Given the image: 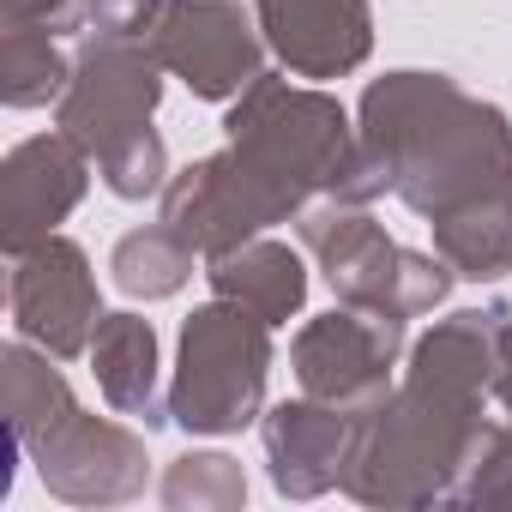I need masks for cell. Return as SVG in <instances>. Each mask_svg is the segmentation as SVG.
Listing matches in <instances>:
<instances>
[{
    "label": "cell",
    "instance_id": "6da1fadb",
    "mask_svg": "<svg viewBox=\"0 0 512 512\" xmlns=\"http://www.w3.org/2000/svg\"><path fill=\"white\" fill-rule=\"evenodd\" d=\"M386 193L344 103L284 73H260L223 115V151L187 163L163 187V223L205 260L272 223H296L314 199L374 205Z\"/></svg>",
    "mask_w": 512,
    "mask_h": 512
},
{
    "label": "cell",
    "instance_id": "7a4b0ae2",
    "mask_svg": "<svg viewBox=\"0 0 512 512\" xmlns=\"http://www.w3.org/2000/svg\"><path fill=\"white\" fill-rule=\"evenodd\" d=\"M506 308H464L410 344L404 380L350 422L338 488L362 506H452L494 404Z\"/></svg>",
    "mask_w": 512,
    "mask_h": 512
},
{
    "label": "cell",
    "instance_id": "3957f363",
    "mask_svg": "<svg viewBox=\"0 0 512 512\" xmlns=\"http://www.w3.org/2000/svg\"><path fill=\"white\" fill-rule=\"evenodd\" d=\"M362 151L416 217L470 199L512 205V121L452 73H386L362 91Z\"/></svg>",
    "mask_w": 512,
    "mask_h": 512
},
{
    "label": "cell",
    "instance_id": "277c9868",
    "mask_svg": "<svg viewBox=\"0 0 512 512\" xmlns=\"http://www.w3.org/2000/svg\"><path fill=\"white\" fill-rule=\"evenodd\" d=\"M272 326L223 296L187 314L169 380V422L187 434H241L266 410Z\"/></svg>",
    "mask_w": 512,
    "mask_h": 512
},
{
    "label": "cell",
    "instance_id": "5b68a950",
    "mask_svg": "<svg viewBox=\"0 0 512 512\" xmlns=\"http://www.w3.org/2000/svg\"><path fill=\"white\" fill-rule=\"evenodd\" d=\"M296 235L320 260V278L332 284V296L350 302V308H380V314L416 320V314H434L452 296V278H458L440 253L398 247L368 217V205L314 199L296 217Z\"/></svg>",
    "mask_w": 512,
    "mask_h": 512
},
{
    "label": "cell",
    "instance_id": "8992f818",
    "mask_svg": "<svg viewBox=\"0 0 512 512\" xmlns=\"http://www.w3.org/2000/svg\"><path fill=\"white\" fill-rule=\"evenodd\" d=\"M157 103H163V61H157L151 37H103V31H85V43L73 55L67 97L55 103V127L73 133L103 163L127 139L151 133Z\"/></svg>",
    "mask_w": 512,
    "mask_h": 512
},
{
    "label": "cell",
    "instance_id": "52a82bcc",
    "mask_svg": "<svg viewBox=\"0 0 512 512\" xmlns=\"http://www.w3.org/2000/svg\"><path fill=\"white\" fill-rule=\"evenodd\" d=\"M404 326L410 320H398V314L344 302V308H332L296 332L290 368H296L308 398L338 404L344 416H368L392 392V368L404 356Z\"/></svg>",
    "mask_w": 512,
    "mask_h": 512
},
{
    "label": "cell",
    "instance_id": "ba28073f",
    "mask_svg": "<svg viewBox=\"0 0 512 512\" xmlns=\"http://www.w3.org/2000/svg\"><path fill=\"white\" fill-rule=\"evenodd\" d=\"M151 49L199 103H235L266 73L260 13H247L241 0H163Z\"/></svg>",
    "mask_w": 512,
    "mask_h": 512
},
{
    "label": "cell",
    "instance_id": "9c48e42d",
    "mask_svg": "<svg viewBox=\"0 0 512 512\" xmlns=\"http://www.w3.org/2000/svg\"><path fill=\"white\" fill-rule=\"evenodd\" d=\"M7 308H13V332L25 344L49 350L55 362L91 356V338H97V320H103V296H97V272L85 260V247L55 229L49 241L13 253Z\"/></svg>",
    "mask_w": 512,
    "mask_h": 512
},
{
    "label": "cell",
    "instance_id": "30bf717a",
    "mask_svg": "<svg viewBox=\"0 0 512 512\" xmlns=\"http://www.w3.org/2000/svg\"><path fill=\"white\" fill-rule=\"evenodd\" d=\"M91 163L97 157L61 127L19 139L7 151V163H0V247H7V260L49 241L73 217V205L91 187Z\"/></svg>",
    "mask_w": 512,
    "mask_h": 512
},
{
    "label": "cell",
    "instance_id": "8fae6325",
    "mask_svg": "<svg viewBox=\"0 0 512 512\" xmlns=\"http://www.w3.org/2000/svg\"><path fill=\"white\" fill-rule=\"evenodd\" d=\"M43 488L67 506H121L145 494V440L109 416L73 410L37 452H31Z\"/></svg>",
    "mask_w": 512,
    "mask_h": 512
},
{
    "label": "cell",
    "instance_id": "7c38bea8",
    "mask_svg": "<svg viewBox=\"0 0 512 512\" xmlns=\"http://www.w3.org/2000/svg\"><path fill=\"white\" fill-rule=\"evenodd\" d=\"M266 49L296 79H344L374 55L368 0H253Z\"/></svg>",
    "mask_w": 512,
    "mask_h": 512
},
{
    "label": "cell",
    "instance_id": "4fadbf2b",
    "mask_svg": "<svg viewBox=\"0 0 512 512\" xmlns=\"http://www.w3.org/2000/svg\"><path fill=\"white\" fill-rule=\"evenodd\" d=\"M350 422L338 404L320 398H284L260 416V446L272 464V488L284 500H320L338 488L344 476V452H350Z\"/></svg>",
    "mask_w": 512,
    "mask_h": 512
},
{
    "label": "cell",
    "instance_id": "5bb4252c",
    "mask_svg": "<svg viewBox=\"0 0 512 512\" xmlns=\"http://www.w3.org/2000/svg\"><path fill=\"white\" fill-rule=\"evenodd\" d=\"M205 284L211 296L260 314L266 326H290L302 308H308V266L290 241H272V235H253L229 253H211L205 260Z\"/></svg>",
    "mask_w": 512,
    "mask_h": 512
},
{
    "label": "cell",
    "instance_id": "9a60e30c",
    "mask_svg": "<svg viewBox=\"0 0 512 512\" xmlns=\"http://www.w3.org/2000/svg\"><path fill=\"white\" fill-rule=\"evenodd\" d=\"M91 374L109 410L145 416V428L169 422V404H157V332L139 314H103L91 338Z\"/></svg>",
    "mask_w": 512,
    "mask_h": 512
},
{
    "label": "cell",
    "instance_id": "2e32d148",
    "mask_svg": "<svg viewBox=\"0 0 512 512\" xmlns=\"http://www.w3.org/2000/svg\"><path fill=\"white\" fill-rule=\"evenodd\" d=\"M0 380H7V434L25 452H37L79 410V398H73L67 374L55 368V356L25 344V338H13L7 350H0Z\"/></svg>",
    "mask_w": 512,
    "mask_h": 512
},
{
    "label": "cell",
    "instance_id": "e0dca14e",
    "mask_svg": "<svg viewBox=\"0 0 512 512\" xmlns=\"http://www.w3.org/2000/svg\"><path fill=\"white\" fill-rule=\"evenodd\" d=\"M434 253L470 284H500L512 272V205L506 199H470L440 217H428Z\"/></svg>",
    "mask_w": 512,
    "mask_h": 512
},
{
    "label": "cell",
    "instance_id": "ac0fdd59",
    "mask_svg": "<svg viewBox=\"0 0 512 512\" xmlns=\"http://www.w3.org/2000/svg\"><path fill=\"white\" fill-rule=\"evenodd\" d=\"M193 260H199V247L169 229L163 217L145 223V229H127L109 253V272H115V290L133 296V302H163V296H181L187 278H193Z\"/></svg>",
    "mask_w": 512,
    "mask_h": 512
},
{
    "label": "cell",
    "instance_id": "d6986e66",
    "mask_svg": "<svg viewBox=\"0 0 512 512\" xmlns=\"http://www.w3.org/2000/svg\"><path fill=\"white\" fill-rule=\"evenodd\" d=\"M73 79V61L49 31L31 25H0V103L7 109H43L61 103Z\"/></svg>",
    "mask_w": 512,
    "mask_h": 512
},
{
    "label": "cell",
    "instance_id": "ffe728a7",
    "mask_svg": "<svg viewBox=\"0 0 512 512\" xmlns=\"http://www.w3.org/2000/svg\"><path fill=\"white\" fill-rule=\"evenodd\" d=\"M163 506L169 512H241L247 506V476L229 452H181L163 470Z\"/></svg>",
    "mask_w": 512,
    "mask_h": 512
},
{
    "label": "cell",
    "instance_id": "44dd1931",
    "mask_svg": "<svg viewBox=\"0 0 512 512\" xmlns=\"http://www.w3.org/2000/svg\"><path fill=\"white\" fill-rule=\"evenodd\" d=\"M452 506H512V416H488Z\"/></svg>",
    "mask_w": 512,
    "mask_h": 512
},
{
    "label": "cell",
    "instance_id": "7402d4cb",
    "mask_svg": "<svg viewBox=\"0 0 512 512\" xmlns=\"http://www.w3.org/2000/svg\"><path fill=\"white\" fill-rule=\"evenodd\" d=\"M97 169H103V187L115 199H163V187H169V151H163L157 127L127 139L121 151H109Z\"/></svg>",
    "mask_w": 512,
    "mask_h": 512
},
{
    "label": "cell",
    "instance_id": "603a6c76",
    "mask_svg": "<svg viewBox=\"0 0 512 512\" xmlns=\"http://www.w3.org/2000/svg\"><path fill=\"white\" fill-rule=\"evenodd\" d=\"M91 0H0V25H31V31H79Z\"/></svg>",
    "mask_w": 512,
    "mask_h": 512
},
{
    "label": "cell",
    "instance_id": "cb8c5ba5",
    "mask_svg": "<svg viewBox=\"0 0 512 512\" xmlns=\"http://www.w3.org/2000/svg\"><path fill=\"white\" fill-rule=\"evenodd\" d=\"M157 13H163V0H91L85 25L103 31V37H151Z\"/></svg>",
    "mask_w": 512,
    "mask_h": 512
},
{
    "label": "cell",
    "instance_id": "d4e9b609",
    "mask_svg": "<svg viewBox=\"0 0 512 512\" xmlns=\"http://www.w3.org/2000/svg\"><path fill=\"white\" fill-rule=\"evenodd\" d=\"M494 404L512 416V308L500 320V344H494Z\"/></svg>",
    "mask_w": 512,
    "mask_h": 512
}]
</instances>
